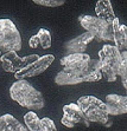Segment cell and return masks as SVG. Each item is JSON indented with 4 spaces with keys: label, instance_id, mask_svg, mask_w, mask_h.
<instances>
[{
    "label": "cell",
    "instance_id": "obj_1",
    "mask_svg": "<svg viewBox=\"0 0 127 131\" xmlns=\"http://www.w3.org/2000/svg\"><path fill=\"white\" fill-rule=\"evenodd\" d=\"M10 97L18 103L20 106L26 107L30 111L42 110L45 105L42 92L28 82V80H17L10 88Z\"/></svg>",
    "mask_w": 127,
    "mask_h": 131
},
{
    "label": "cell",
    "instance_id": "obj_2",
    "mask_svg": "<svg viewBox=\"0 0 127 131\" xmlns=\"http://www.w3.org/2000/svg\"><path fill=\"white\" fill-rule=\"evenodd\" d=\"M102 79L100 71V63L97 59H90L86 69L80 71H59L55 77V83L57 85H75L86 82H97Z\"/></svg>",
    "mask_w": 127,
    "mask_h": 131
},
{
    "label": "cell",
    "instance_id": "obj_3",
    "mask_svg": "<svg viewBox=\"0 0 127 131\" xmlns=\"http://www.w3.org/2000/svg\"><path fill=\"white\" fill-rule=\"evenodd\" d=\"M76 104L89 122L101 124L106 128L112 126L113 123H112V119L109 118L107 106L99 98L94 96H82L77 99Z\"/></svg>",
    "mask_w": 127,
    "mask_h": 131
},
{
    "label": "cell",
    "instance_id": "obj_4",
    "mask_svg": "<svg viewBox=\"0 0 127 131\" xmlns=\"http://www.w3.org/2000/svg\"><path fill=\"white\" fill-rule=\"evenodd\" d=\"M100 71L107 82H115L119 76L121 64V52L113 45H105L99 52Z\"/></svg>",
    "mask_w": 127,
    "mask_h": 131
},
{
    "label": "cell",
    "instance_id": "obj_5",
    "mask_svg": "<svg viewBox=\"0 0 127 131\" xmlns=\"http://www.w3.org/2000/svg\"><path fill=\"white\" fill-rule=\"evenodd\" d=\"M23 58H24V64H23L22 70L14 73V77L17 80H23L25 78L42 74L53 63L55 56L45 54L39 57L38 54H30L26 57H23Z\"/></svg>",
    "mask_w": 127,
    "mask_h": 131
},
{
    "label": "cell",
    "instance_id": "obj_6",
    "mask_svg": "<svg viewBox=\"0 0 127 131\" xmlns=\"http://www.w3.org/2000/svg\"><path fill=\"white\" fill-rule=\"evenodd\" d=\"M22 50V37L14 23L8 18L0 19V52Z\"/></svg>",
    "mask_w": 127,
    "mask_h": 131
},
{
    "label": "cell",
    "instance_id": "obj_7",
    "mask_svg": "<svg viewBox=\"0 0 127 131\" xmlns=\"http://www.w3.org/2000/svg\"><path fill=\"white\" fill-rule=\"evenodd\" d=\"M78 21L86 32L94 36L97 41H113V26L106 21L92 15H80Z\"/></svg>",
    "mask_w": 127,
    "mask_h": 131
},
{
    "label": "cell",
    "instance_id": "obj_8",
    "mask_svg": "<svg viewBox=\"0 0 127 131\" xmlns=\"http://www.w3.org/2000/svg\"><path fill=\"white\" fill-rule=\"evenodd\" d=\"M61 123L67 128H74L77 124H83L84 126H89V121L84 117L83 112L80 110L76 103H70L63 106V116Z\"/></svg>",
    "mask_w": 127,
    "mask_h": 131
},
{
    "label": "cell",
    "instance_id": "obj_9",
    "mask_svg": "<svg viewBox=\"0 0 127 131\" xmlns=\"http://www.w3.org/2000/svg\"><path fill=\"white\" fill-rule=\"evenodd\" d=\"M90 57L87 53H71L63 57L61 59V64L63 65L64 71H80L88 66Z\"/></svg>",
    "mask_w": 127,
    "mask_h": 131
},
{
    "label": "cell",
    "instance_id": "obj_10",
    "mask_svg": "<svg viewBox=\"0 0 127 131\" xmlns=\"http://www.w3.org/2000/svg\"><path fill=\"white\" fill-rule=\"evenodd\" d=\"M106 106L108 115L118 116L127 112V97L120 95H108L106 97Z\"/></svg>",
    "mask_w": 127,
    "mask_h": 131
},
{
    "label": "cell",
    "instance_id": "obj_11",
    "mask_svg": "<svg viewBox=\"0 0 127 131\" xmlns=\"http://www.w3.org/2000/svg\"><path fill=\"white\" fill-rule=\"evenodd\" d=\"M93 40V34L89 33V32H84L81 36L67 41L65 43V50L69 52V54H71V53H83L87 49V45Z\"/></svg>",
    "mask_w": 127,
    "mask_h": 131
},
{
    "label": "cell",
    "instance_id": "obj_12",
    "mask_svg": "<svg viewBox=\"0 0 127 131\" xmlns=\"http://www.w3.org/2000/svg\"><path fill=\"white\" fill-rule=\"evenodd\" d=\"M0 61L3 64V69L6 72L16 73L19 70H22L24 64V58L19 57L17 52H6L3 56H0Z\"/></svg>",
    "mask_w": 127,
    "mask_h": 131
},
{
    "label": "cell",
    "instance_id": "obj_13",
    "mask_svg": "<svg viewBox=\"0 0 127 131\" xmlns=\"http://www.w3.org/2000/svg\"><path fill=\"white\" fill-rule=\"evenodd\" d=\"M113 26V41L115 43V47L120 52L126 51L127 49V27L121 25L118 18H115L112 23Z\"/></svg>",
    "mask_w": 127,
    "mask_h": 131
},
{
    "label": "cell",
    "instance_id": "obj_14",
    "mask_svg": "<svg viewBox=\"0 0 127 131\" xmlns=\"http://www.w3.org/2000/svg\"><path fill=\"white\" fill-rule=\"evenodd\" d=\"M95 12L97 14V18L106 21L107 24H112L113 20L116 18L112 7V3L109 0H99L96 3Z\"/></svg>",
    "mask_w": 127,
    "mask_h": 131
},
{
    "label": "cell",
    "instance_id": "obj_15",
    "mask_svg": "<svg viewBox=\"0 0 127 131\" xmlns=\"http://www.w3.org/2000/svg\"><path fill=\"white\" fill-rule=\"evenodd\" d=\"M0 131H29L16 117L10 113L0 116Z\"/></svg>",
    "mask_w": 127,
    "mask_h": 131
},
{
    "label": "cell",
    "instance_id": "obj_16",
    "mask_svg": "<svg viewBox=\"0 0 127 131\" xmlns=\"http://www.w3.org/2000/svg\"><path fill=\"white\" fill-rule=\"evenodd\" d=\"M24 122L28 126L29 131H40V119L36 115V112L30 111L24 116Z\"/></svg>",
    "mask_w": 127,
    "mask_h": 131
},
{
    "label": "cell",
    "instance_id": "obj_17",
    "mask_svg": "<svg viewBox=\"0 0 127 131\" xmlns=\"http://www.w3.org/2000/svg\"><path fill=\"white\" fill-rule=\"evenodd\" d=\"M37 37L39 39V46H42L43 49H49L51 47V33L45 28H40L38 31Z\"/></svg>",
    "mask_w": 127,
    "mask_h": 131
},
{
    "label": "cell",
    "instance_id": "obj_18",
    "mask_svg": "<svg viewBox=\"0 0 127 131\" xmlns=\"http://www.w3.org/2000/svg\"><path fill=\"white\" fill-rule=\"evenodd\" d=\"M119 74L121 77V82L125 89H127V51L121 52V64Z\"/></svg>",
    "mask_w": 127,
    "mask_h": 131
},
{
    "label": "cell",
    "instance_id": "obj_19",
    "mask_svg": "<svg viewBox=\"0 0 127 131\" xmlns=\"http://www.w3.org/2000/svg\"><path fill=\"white\" fill-rule=\"evenodd\" d=\"M40 131H57L52 119L48 118V117L40 119Z\"/></svg>",
    "mask_w": 127,
    "mask_h": 131
},
{
    "label": "cell",
    "instance_id": "obj_20",
    "mask_svg": "<svg viewBox=\"0 0 127 131\" xmlns=\"http://www.w3.org/2000/svg\"><path fill=\"white\" fill-rule=\"evenodd\" d=\"M34 4L37 5H42V6H48V7H57L64 5V0H34Z\"/></svg>",
    "mask_w": 127,
    "mask_h": 131
},
{
    "label": "cell",
    "instance_id": "obj_21",
    "mask_svg": "<svg viewBox=\"0 0 127 131\" xmlns=\"http://www.w3.org/2000/svg\"><path fill=\"white\" fill-rule=\"evenodd\" d=\"M29 45H30V47H32V49H37L38 46H39V39H38L37 34L30 38V40H29Z\"/></svg>",
    "mask_w": 127,
    "mask_h": 131
},
{
    "label": "cell",
    "instance_id": "obj_22",
    "mask_svg": "<svg viewBox=\"0 0 127 131\" xmlns=\"http://www.w3.org/2000/svg\"><path fill=\"white\" fill-rule=\"evenodd\" d=\"M0 56H1V52H0Z\"/></svg>",
    "mask_w": 127,
    "mask_h": 131
}]
</instances>
